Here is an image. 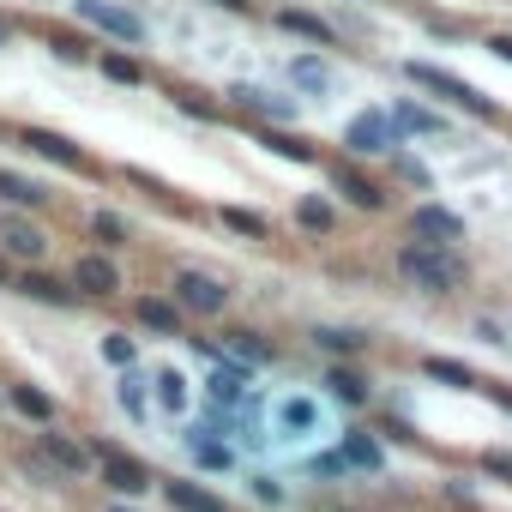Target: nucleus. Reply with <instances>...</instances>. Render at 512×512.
I'll return each instance as SVG.
<instances>
[{
    "label": "nucleus",
    "instance_id": "dca6fc26",
    "mask_svg": "<svg viewBox=\"0 0 512 512\" xmlns=\"http://www.w3.org/2000/svg\"><path fill=\"white\" fill-rule=\"evenodd\" d=\"M169 506L175 512H223V500L211 488H199V482H169Z\"/></svg>",
    "mask_w": 512,
    "mask_h": 512
},
{
    "label": "nucleus",
    "instance_id": "4468645a",
    "mask_svg": "<svg viewBox=\"0 0 512 512\" xmlns=\"http://www.w3.org/2000/svg\"><path fill=\"white\" fill-rule=\"evenodd\" d=\"M392 121H398V133H422V139L446 133V121L434 109H422V103H392Z\"/></svg>",
    "mask_w": 512,
    "mask_h": 512
},
{
    "label": "nucleus",
    "instance_id": "7ed1b4c3",
    "mask_svg": "<svg viewBox=\"0 0 512 512\" xmlns=\"http://www.w3.org/2000/svg\"><path fill=\"white\" fill-rule=\"evenodd\" d=\"M422 91H434V97H446V103H458V109H470V115H494V103L482 97V91H470L464 79H452V73H440V67H428V61H410L404 67Z\"/></svg>",
    "mask_w": 512,
    "mask_h": 512
},
{
    "label": "nucleus",
    "instance_id": "ddd939ff",
    "mask_svg": "<svg viewBox=\"0 0 512 512\" xmlns=\"http://www.w3.org/2000/svg\"><path fill=\"white\" fill-rule=\"evenodd\" d=\"M278 25H284L290 37H308V43H338V31H332L320 13H296V7H284V13H278Z\"/></svg>",
    "mask_w": 512,
    "mask_h": 512
},
{
    "label": "nucleus",
    "instance_id": "5701e85b",
    "mask_svg": "<svg viewBox=\"0 0 512 512\" xmlns=\"http://www.w3.org/2000/svg\"><path fill=\"white\" fill-rule=\"evenodd\" d=\"M103 79H115V85H145V67H139L133 55L109 49V55H103Z\"/></svg>",
    "mask_w": 512,
    "mask_h": 512
},
{
    "label": "nucleus",
    "instance_id": "c85d7f7f",
    "mask_svg": "<svg viewBox=\"0 0 512 512\" xmlns=\"http://www.w3.org/2000/svg\"><path fill=\"white\" fill-rule=\"evenodd\" d=\"M91 235H97L103 247H121V241H127V223H121L115 211H97V217H91Z\"/></svg>",
    "mask_w": 512,
    "mask_h": 512
},
{
    "label": "nucleus",
    "instance_id": "393cba45",
    "mask_svg": "<svg viewBox=\"0 0 512 512\" xmlns=\"http://www.w3.org/2000/svg\"><path fill=\"white\" fill-rule=\"evenodd\" d=\"M422 368H428V380H440V386H476V374H470L464 362H446V356H428Z\"/></svg>",
    "mask_w": 512,
    "mask_h": 512
},
{
    "label": "nucleus",
    "instance_id": "f257e3e1",
    "mask_svg": "<svg viewBox=\"0 0 512 512\" xmlns=\"http://www.w3.org/2000/svg\"><path fill=\"white\" fill-rule=\"evenodd\" d=\"M398 272H404V284H416V290H428V296H452V290H464V260L446 247V241H410L404 253H398Z\"/></svg>",
    "mask_w": 512,
    "mask_h": 512
},
{
    "label": "nucleus",
    "instance_id": "a19ab883",
    "mask_svg": "<svg viewBox=\"0 0 512 512\" xmlns=\"http://www.w3.org/2000/svg\"><path fill=\"white\" fill-rule=\"evenodd\" d=\"M253 494H260V500H272V506L284 500V488H278V482H266V476H260V482H253Z\"/></svg>",
    "mask_w": 512,
    "mask_h": 512
},
{
    "label": "nucleus",
    "instance_id": "f03ea898",
    "mask_svg": "<svg viewBox=\"0 0 512 512\" xmlns=\"http://www.w3.org/2000/svg\"><path fill=\"white\" fill-rule=\"evenodd\" d=\"M344 145H350L356 157H392V151H398V121H392V109H362V115L344 127Z\"/></svg>",
    "mask_w": 512,
    "mask_h": 512
},
{
    "label": "nucleus",
    "instance_id": "1a4fd4ad",
    "mask_svg": "<svg viewBox=\"0 0 512 512\" xmlns=\"http://www.w3.org/2000/svg\"><path fill=\"white\" fill-rule=\"evenodd\" d=\"M19 145H25V151H37V157H49V163H61V169H85V151H79L73 139L49 133V127H25V133H19Z\"/></svg>",
    "mask_w": 512,
    "mask_h": 512
},
{
    "label": "nucleus",
    "instance_id": "ea45409f",
    "mask_svg": "<svg viewBox=\"0 0 512 512\" xmlns=\"http://www.w3.org/2000/svg\"><path fill=\"white\" fill-rule=\"evenodd\" d=\"M488 55H500V61H512V37H506V31H494V37H488Z\"/></svg>",
    "mask_w": 512,
    "mask_h": 512
},
{
    "label": "nucleus",
    "instance_id": "f3484780",
    "mask_svg": "<svg viewBox=\"0 0 512 512\" xmlns=\"http://www.w3.org/2000/svg\"><path fill=\"white\" fill-rule=\"evenodd\" d=\"M19 296L49 302V308H67V302H73V290H67V284H55V278H43V272H25V278H19Z\"/></svg>",
    "mask_w": 512,
    "mask_h": 512
},
{
    "label": "nucleus",
    "instance_id": "412c9836",
    "mask_svg": "<svg viewBox=\"0 0 512 512\" xmlns=\"http://www.w3.org/2000/svg\"><path fill=\"white\" fill-rule=\"evenodd\" d=\"M0 193H7L13 205H43V199H49L43 181H25V175H13V169H0Z\"/></svg>",
    "mask_w": 512,
    "mask_h": 512
},
{
    "label": "nucleus",
    "instance_id": "7c9ffc66",
    "mask_svg": "<svg viewBox=\"0 0 512 512\" xmlns=\"http://www.w3.org/2000/svg\"><path fill=\"white\" fill-rule=\"evenodd\" d=\"M266 145H272L278 157H296V163H314V145H302V139H290V133H266Z\"/></svg>",
    "mask_w": 512,
    "mask_h": 512
},
{
    "label": "nucleus",
    "instance_id": "a18cd8bd",
    "mask_svg": "<svg viewBox=\"0 0 512 512\" xmlns=\"http://www.w3.org/2000/svg\"><path fill=\"white\" fill-rule=\"evenodd\" d=\"M115 512H127V506H115Z\"/></svg>",
    "mask_w": 512,
    "mask_h": 512
},
{
    "label": "nucleus",
    "instance_id": "c03bdc74",
    "mask_svg": "<svg viewBox=\"0 0 512 512\" xmlns=\"http://www.w3.org/2000/svg\"><path fill=\"white\" fill-rule=\"evenodd\" d=\"M0 278H7V247H0Z\"/></svg>",
    "mask_w": 512,
    "mask_h": 512
},
{
    "label": "nucleus",
    "instance_id": "6e6552de",
    "mask_svg": "<svg viewBox=\"0 0 512 512\" xmlns=\"http://www.w3.org/2000/svg\"><path fill=\"white\" fill-rule=\"evenodd\" d=\"M73 284L85 296H115L121 290V272H115L109 253H79V260H73Z\"/></svg>",
    "mask_w": 512,
    "mask_h": 512
},
{
    "label": "nucleus",
    "instance_id": "6ab92c4d",
    "mask_svg": "<svg viewBox=\"0 0 512 512\" xmlns=\"http://www.w3.org/2000/svg\"><path fill=\"white\" fill-rule=\"evenodd\" d=\"M235 103L260 109V115H272V121H296V103H284V97H272V91H253V85H241V91H235Z\"/></svg>",
    "mask_w": 512,
    "mask_h": 512
},
{
    "label": "nucleus",
    "instance_id": "e433bc0d",
    "mask_svg": "<svg viewBox=\"0 0 512 512\" xmlns=\"http://www.w3.org/2000/svg\"><path fill=\"white\" fill-rule=\"evenodd\" d=\"M55 55H61V61H85L91 43H85V37H79V43H73V37H55Z\"/></svg>",
    "mask_w": 512,
    "mask_h": 512
},
{
    "label": "nucleus",
    "instance_id": "4c0bfd02",
    "mask_svg": "<svg viewBox=\"0 0 512 512\" xmlns=\"http://www.w3.org/2000/svg\"><path fill=\"white\" fill-rule=\"evenodd\" d=\"M392 163H398V175H404V181H416V187H428V169H422L416 157H398V151H392Z\"/></svg>",
    "mask_w": 512,
    "mask_h": 512
},
{
    "label": "nucleus",
    "instance_id": "37998d69",
    "mask_svg": "<svg viewBox=\"0 0 512 512\" xmlns=\"http://www.w3.org/2000/svg\"><path fill=\"white\" fill-rule=\"evenodd\" d=\"M7 43H13V25H7V19H0V49H7Z\"/></svg>",
    "mask_w": 512,
    "mask_h": 512
},
{
    "label": "nucleus",
    "instance_id": "aec40b11",
    "mask_svg": "<svg viewBox=\"0 0 512 512\" xmlns=\"http://www.w3.org/2000/svg\"><path fill=\"white\" fill-rule=\"evenodd\" d=\"M344 464L380 470V464H386V458H380V440H374V434H344Z\"/></svg>",
    "mask_w": 512,
    "mask_h": 512
},
{
    "label": "nucleus",
    "instance_id": "58836bf2",
    "mask_svg": "<svg viewBox=\"0 0 512 512\" xmlns=\"http://www.w3.org/2000/svg\"><path fill=\"white\" fill-rule=\"evenodd\" d=\"M488 476H506L512 482V452H488Z\"/></svg>",
    "mask_w": 512,
    "mask_h": 512
},
{
    "label": "nucleus",
    "instance_id": "39448f33",
    "mask_svg": "<svg viewBox=\"0 0 512 512\" xmlns=\"http://www.w3.org/2000/svg\"><path fill=\"white\" fill-rule=\"evenodd\" d=\"M175 302H181L187 314H223L229 290H223L217 278H205V272H175Z\"/></svg>",
    "mask_w": 512,
    "mask_h": 512
},
{
    "label": "nucleus",
    "instance_id": "a211bd4d",
    "mask_svg": "<svg viewBox=\"0 0 512 512\" xmlns=\"http://www.w3.org/2000/svg\"><path fill=\"white\" fill-rule=\"evenodd\" d=\"M326 386H332V398H338V404H350V410H356V404H368V380H362L356 368H332V374H326Z\"/></svg>",
    "mask_w": 512,
    "mask_h": 512
},
{
    "label": "nucleus",
    "instance_id": "4be33fe9",
    "mask_svg": "<svg viewBox=\"0 0 512 512\" xmlns=\"http://www.w3.org/2000/svg\"><path fill=\"white\" fill-rule=\"evenodd\" d=\"M314 344H320V350H332V356H356L368 338H362V332H350V326H320V332H314Z\"/></svg>",
    "mask_w": 512,
    "mask_h": 512
},
{
    "label": "nucleus",
    "instance_id": "f704fd0d",
    "mask_svg": "<svg viewBox=\"0 0 512 512\" xmlns=\"http://www.w3.org/2000/svg\"><path fill=\"white\" fill-rule=\"evenodd\" d=\"M278 416H284V428H302V434L314 428V404H308V398H290V404H284Z\"/></svg>",
    "mask_w": 512,
    "mask_h": 512
},
{
    "label": "nucleus",
    "instance_id": "a878e982",
    "mask_svg": "<svg viewBox=\"0 0 512 512\" xmlns=\"http://www.w3.org/2000/svg\"><path fill=\"white\" fill-rule=\"evenodd\" d=\"M157 404H163V410H187V380H181L175 368L157 374Z\"/></svg>",
    "mask_w": 512,
    "mask_h": 512
},
{
    "label": "nucleus",
    "instance_id": "72a5a7b5",
    "mask_svg": "<svg viewBox=\"0 0 512 512\" xmlns=\"http://www.w3.org/2000/svg\"><path fill=\"white\" fill-rule=\"evenodd\" d=\"M229 350H235L241 362H266V356H272V350H266L260 338H253V332H229Z\"/></svg>",
    "mask_w": 512,
    "mask_h": 512
},
{
    "label": "nucleus",
    "instance_id": "bb28decb",
    "mask_svg": "<svg viewBox=\"0 0 512 512\" xmlns=\"http://www.w3.org/2000/svg\"><path fill=\"white\" fill-rule=\"evenodd\" d=\"M13 404L31 416V422H49L55 416V404H49V392H37V386H13Z\"/></svg>",
    "mask_w": 512,
    "mask_h": 512
},
{
    "label": "nucleus",
    "instance_id": "0eeeda50",
    "mask_svg": "<svg viewBox=\"0 0 512 512\" xmlns=\"http://www.w3.org/2000/svg\"><path fill=\"white\" fill-rule=\"evenodd\" d=\"M97 458H103V482H109L115 494H145V488H151V470H145L139 458H127V452H115V446H103Z\"/></svg>",
    "mask_w": 512,
    "mask_h": 512
},
{
    "label": "nucleus",
    "instance_id": "20e7f679",
    "mask_svg": "<svg viewBox=\"0 0 512 512\" xmlns=\"http://www.w3.org/2000/svg\"><path fill=\"white\" fill-rule=\"evenodd\" d=\"M73 13L85 19V25H97V31H109V37H121V43H145V19L139 13H127V7H109V0H73Z\"/></svg>",
    "mask_w": 512,
    "mask_h": 512
},
{
    "label": "nucleus",
    "instance_id": "473e14b6",
    "mask_svg": "<svg viewBox=\"0 0 512 512\" xmlns=\"http://www.w3.org/2000/svg\"><path fill=\"white\" fill-rule=\"evenodd\" d=\"M211 398H217V404H235V398H241V374H235V368H217V374H211Z\"/></svg>",
    "mask_w": 512,
    "mask_h": 512
},
{
    "label": "nucleus",
    "instance_id": "c9c22d12",
    "mask_svg": "<svg viewBox=\"0 0 512 512\" xmlns=\"http://www.w3.org/2000/svg\"><path fill=\"white\" fill-rule=\"evenodd\" d=\"M193 452H199V464H211V470L229 464V446H217V440H193Z\"/></svg>",
    "mask_w": 512,
    "mask_h": 512
},
{
    "label": "nucleus",
    "instance_id": "9d476101",
    "mask_svg": "<svg viewBox=\"0 0 512 512\" xmlns=\"http://www.w3.org/2000/svg\"><path fill=\"white\" fill-rule=\"evenodd\" d=\"M410 235H422V241H464V217L446 211V205H416L410 211Z\"/></svg>",
    "mask_w": 512,
    "mask_h": 512
},
{
    "label": "nucleus",
    "instance_id": "cd10ccee",
    "mask_svg": "<svg viewBox=\"0 0 512 512\" xmlns=\"http://www.w3.org/2000/svg\"><path fill=\"white\" fill-rule=\"evenodd\" d=\"M296 223L314 229V235H326V229H332V205H326V199H302V205H296Z\"/></svg>",
    "mask_w": 512,
    "mask_h": 512
},
{
    "label": "nucleus",
    "instance_id": "b1692460",
    "mask_svg": "<svg viewBox=\"0 0 512 512\" xmlns=\"http://www.w3.org/2000/svg\"><path fill=\"white\" fill-rule=\"evenodd\" d=\"M290 79L302 85V91H332V73L314 61V55H302V61H290Z\"/></svg>",
    "mask_w": 512,
    "mask_h": 512
},
{
    "label": "nucleus",
    "instance_id": "2f4dec72",
    "mask_svg": "<svg viewBox=\"0 0 512 512\" xmlns=\"http://www.w3.org/2000/svg\"><path fill=\"white\" fill-rule=\"evenodd\" d=\"M103 362L133 368V338H127V332H109V338H103Z\"/></svg>",
    "mask_w": 512,
    "mask_h": 512
},
{
    "label": "nucleus",
    "instance_id": "c756f323",
    "mask_svg": "<svg viewBox=\"0 0 512 512\" xmlns=\"http://www.w3.org/2000/svg\"><path fill=\"white\" fill-rule=\"evenodd\" d=\"M223 223L241 229V235H253V241H266V217H253V211H241V205H223Z\"/></svg>",
    "mask_w": 512,
    "mask_h": 512
},
{
    "label": "nucleus",
    "instance_id": "79ce46f5",
    "mask_svg": "<svg viewBox=\"0 0 512 512\" xmlns=\"http://www.w3.org/2000/svg\"><path fill=\"white\" fill-rule=\"evenodd\" d=\"M211 7H223V13H247L253 0H211Z\"/></svg>",
    "mask_w": 512,
    "mask_h": 512
},
{
    "label": "nucleus",
    "instance_id": "9b49d317",
    "mask_svg": "<svg viewBox=\"0 0 512 512\" xmlns=\"http://www.w3.org/2000/svg\"><path fill=\"white\" fill-rule=\"evenodd\" d=\"M37 452H43L61 476H85V470H91V452H85L79 440H67V434H37Z\"/></svg>",
    "mask_w": 512,
    "mask_h": 512
},
{
    "label": "nucleus",
    "instance_id": "2eb2a0df",
    "mask_svg": "<svg viewBox=\"0 0 512 512\" xmlns=\"http://www.w3.org/2000/svg\"><path fill=\"white\" fill-rule=\"evenodd\" d=\"M139 326H151V332H163V338H181V302L145 296V302H139Z\"/></svg>",
    "mask_w": 512,
    "mask_h": 512
},
{
    "label": "nucleus",
    "instance_id": "423d86ee",
    "mask_svg": "<svg viewBox=\"0 0 512 512\" xmlns=\"http://www.w3.org/2000/svg\"><path fill=\"white\" fill-rule=\"evenodd\" d=\"M0 247H7L13 260H43V253H49V229L13 211V217H0Z\"/></svg>",
    "mask_w": 512,
    "mask_h": 512
},
{
    "label": "nucleus",
    "instance_id": "f8f14e48",
    "mask_svg": "<svg viewBox=\"0 0 512 512\" xmlns=\"http://www.w3.org/2000/svg\"><path fill=\"white\" fill-rule=\"evenodd\" d=\"M338 193H344L350 205H362V211H386V187H374L368 175H356V169H344V163H338Z\"/></svg>",
    "mask_w": 512,
    "mask_h": 512
}]
</instances>
